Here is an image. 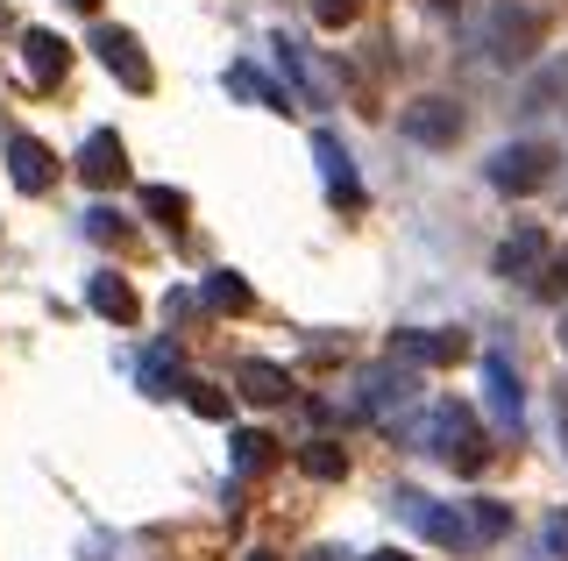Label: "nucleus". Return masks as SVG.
I'll return each mask as SVG.
<instances>
[{
	"mask_svg": "<svg viewBox=\"0 0 568 561\" xmlns=\"http://www.w3.org/2000/svg\"><path fill=\"white\" fill-rule=\"evenodd\" d=\"M390 356H398L405 370H448V363L469 356V335H462V327H398V335H390Z\"/></svg>",
	"mask_w": 568,
	"mask_h": 561,
	"instance_id": "nucleus-6",
	"label": "nucleus"
},
{
	"mask_svg": "<svg viewBox=\"0 0 568 561\" xmlns=\"http://www.w3.org/2000/svg\"><path fill=\"white\" fill-rule=\"evenodd\" d=\"M0 29H8V8H0Z\"/></svg>",
	"mask_w": 568,
	"mask_h": 561,
	"instance_id": "nucleus-37",
	"label": "nucleus"
},
{
	"mask_svg": "<svg viewBox=\"0 0 568 561\" xmlns=\"http://www.w3.org/2000/svg\"><path fill=\"white\" fill-rule=\"evenodd\" d=\"M8 171H14L22 192H50V185H58V156L36 143V135H14V143H8Z\"/></svg>",
	"mask_w": 568,
	"mask_h": 561,
	"instance_id": "nucleus-12",
	"label": "nucleus"
},
{
	"mask_svg": "<svg viewBox=\"0 0 568 561\" xmlns=\"http://www.w3.org/2000/svg\"><path fill=\"white\" fill-rule=\"evenodd\" d=\"M298 469H306L313 483H342L348 455H342V441H306V448H298Z\"/></svg>",
	"mask_w": 568,
	"mask_h": 561,
	"instance_id": "nucleus-21",
	"label": "nucleus"
},
{
	"mask_svg": "<svg viewBox=\"0 0 568 561\" xmlns=\"http://www.w3.org/2000/svg\"><path fill=\"white\" fill-rule=\"evenodd\" d=\"M85 299H93V313H106V320H121V327L142 313V299L129 292V277H114V271H100L93 285H85Z\"/></svg>",
	"mask_w": 568,
	"mask_h": 561,
	"instance_id": "nucleus-19",
	"label": "nucleus"
},
{
	"mask_svg": "<svg viewBox=\"0 0 568 561\" xmlns=\"http://www.w3.org/2000/svg\"><path fill=\"white\" fill-rule=\"evenodd\" d=\"M313 156H320V178H327L334 206H363V185H355V164H348L342 135H334V129H320V135H313Z\"/></svg>",
	"mask_w": 568,
	"mask_h": 561,
	"instance_id": "nucleus-11",
	"label": "nucleus"
},
{
	"mask_svg": "<svg viewBox=\"0 0 568 561\" xmlns=\"http://www.w3.org/2000/svg\"><path fill=\"white\" fill-rule=\"evenodd\" d=\"M22 64H29V79H36V85H58V79H64V64H71V43H64V37H50V29H29V37H22Z\"/></svg>",
	"mask_w": 568,
	"mask_h": 561,
	"instance_id": "nucleus-14",
	"label": "nucleus"
},
{
	"mask_svg": "<svg viewBox=\"0 0 568 561\" xmlns=\"http://www.w3.org/2000/svg\"><path fill=\"white\" fill-rule=\"evenodd\" d=\"M469 533H476V540H505V533H511V504L476 498V504H469Z\"/></svg>",
	"mask_w": 568,
	"mask_h": 561,
	"instance_id": "nucleus-25",
	"label": "nucleus"
},
{
	"mask_svg": "<svg viewBox=\"0 0 568 561\" xmlns=\"http://www.w3.org/2000/svg\"><path fill=\"white\" fill-rule=\"evenodd\" d=\"M532 292H540V299H568V249L540 271V285H532Z\"/></svg>",
	"mask_w": 568,
	"mask_h": 561,
	"instance_id": "nucleus-29",
	"label": "nucleus"
},
{
	"mask_svg": "<svg viewBox=\"0 0 568 561\" xmlns=\"http://www.w3.org/2000/svg\"><path fill=\"white\" fill-rule=\"evenodd\" d=\"M142 391H150V398H171V391H185V370H178V356H171V348L142 356Z\"/></svg>",
	"mask_w": 568,
	"mask_h": 561,
	"instance_id": "nucleus-23",
	"label": "nucleus"
},
{
	"mask_svg": "<svg viewBox=\"0 0 568 561\" xmlns=\"http://www.w3.org/2000/svg\"><path fill=\"white\" fill-rule=\"evenodd\" d=\"M434 8H462V0H434Z\"/></svg>",
	"mask_w": 568,
	"mask_h": 561,
	"instance_id": "nucleus-34",
	"label": "nucleus"
},
{
	"mask_svg": "<svg viewBox=\"0 0 568 561\" xmlns=\"http://www.w3.org/2000/svg\"><path fill=\"white\" fill-rule=\"evenodd\" d=\"M419 448H434L448 469H462V477H476V469L490 462V441H484V427H476V412H469V406H455V398L426 412Z\"/></svg>",
	"mask_w": 568,
	"mask_h": 561,
	"instance_id": "nucleus-1",
	"label": "nucleus"
},
{
	"mask_svg": "<svg viewBox=\"0 0 568 561\" xmlns=\"http://www.w3.org/2000/svg\"><path fill=\"white\" fill-rule=\"evenodd\" d=\"M85 235H93V242H121L129 227H121V214H114V206H93V214H85Z\"/></svg>",
	"mask_w": 568,
	"mask_h": 561,
	"instance_id": "nucleus-28",
	"label": "nucleus"
},
{
	"mask_svg": "<svg viewBox=\"0 0 568 561\" xmlns=\"http://www.w3.org/2000/svg\"><path fill=\"white\" fill-rule=\"evenodd\" d=\"M71 8H85V14H93V8H100V0H71Z\"/></svg>",
	"mask_w": 568,
	"mask_h": 561,
	"instance_id": "nucleus-33",
	"label": "nucleus"
},
{
	"mask_svg": "<svg viewBox=\"0 0 568 561\" xmlns=\"http://www.w3.org/2000/svg\"><path fill=\"white\" fill-rule=\"evenodd\" d=\"M185 398H192L200 419H227V391H221V384H185Z\"/></svg>",
	"mask_w": 568,
	"mask_h": 561,
	"instance_id": "nucleus-26",
	"label": "nucleus"
},
{
	"mask_svg": "<svg viewBox=\"0 0 568 561\" xmlns=\"http://www.w3.org/2000/svg\"><path fill=\"white\" fill-rule=\"evenodd\" d=\"M248 561H277V554H248Z\"/></svg>",
	"mask_w": 568,
	"mask_h": 561,
	"instance_id": "nucleus-35",
	"label": "nucleus"
},
{
	"mask_svg": "<svg viewBox=\"0 0 568 561\" xmlns=\"http://www.w3.org/2000/svg\"><path fill=\"white\" fill-rule=\"evenodd\" d=\"M561 348H568V320H561Z\"/></svg>",
	"mask_w": 568,
	"mask_h": 561,
	"instance_id": "nucleus-36",
	"label": "nucleus"
},
{
	"mask_svg": "<svg viewBox=\"0 0 568 561\" xmlns=\"http://www.w3.org/2000/svg\"><path fill=\"white\" fill-rule=\"evenodd\" d=\"M200 306H206V313H248L256 299H248V285H242L235 271H213L206 285H200Z\"/></svg>",
	"mask_w": 568,
	"mask_h": 561,
	"instance_id": "nucleus-20",
	"label": "nucleus"
},
{
	"mask_svg": "<svg viewBox=\"0 0 568 561\" xmlns=\"http://www.w3.org/2000/svg\"><path fill=\"white\" fill-rule=\"evenodd\" d=\"M235 469H242V477H271V469H277V441L256 434V427L235 434Z\"/></svg>",
	"mask_w": 568,
	"mask_h": 561,
	"instance_id": "nucleus-22",
	"label": "nucleus"
},
{
	"mask_svg": "<svg viewBox=\"0 0 568 561\" xmlns=\"http://www.w3.org/2000/svg\"><path fill=\"white\" fill-rule=\"evenodd\" d=\"M235 384H242V398H248V406H284V398L298 391L292 370H277V363H263V356H248L242 370H235Z\"/></svg>",
	"mask_w": 568,
	"mask_h": 561,
	"instance_id": "nucleus-13",
	"label": "nucleus"
},
{
	"mask_svg": "<svg viewBox=\"0 0 568 561\" xmlns=\"http://www.w3.org/2000/svg\"><path fill=\"white\" fill-rule=\"evenodd\" d=\"M555 164H561L555 143H505V150H490L484 178H490L497 192H511V200H526V192L555 185Z\"/></svg>",
	"mask_w": 568,
	"mask_h": 561,
	"instance_id": "nucleus-2",
	"label": "nucleus"
},
{
	"mask_svg": "<svg viewBox=\"0 0 568 561\" xmlns=\"http://www.w3.org/2000/svg\"><path fill=\"white\" fill-rule=\"evenodd\" d=\"M79 178L93 185V192H106V185H121L129 178V150H121V135H85V150H79Z\"/></svg>",
	"mask_w": 568,
	"mask_h": 561,
	"instance_id": "nucleus-10",
	"label": "nucleus"
},
{
	"mask_svg": "<svg viewBox=\"0 0 568 561\" xmlns=\"http://www.w3.org/2000/svg\"><path fill=\"white\" fill-rule=\"evenodd\" d=\"M277 64H284V72H292V79H298V93H306V108H327V100H334V85H327V79H320V72H313V58H306V43H292V37H277Z\"/></svg>",
	"mask_w": 568,
	"mask_h": 561,
	"instance_id": "nucleus-18",
	"label": "nucleus"
},
{
	"mask_svg": "<svg viewBox=\"0 0 568 561\" xmlns=\"http://www.w3.org/2000/svg\"><path fill=\"white\" fill-rule=\"evenodd\" d=\"M93 50H100V64L129 85V93H150V85H156L150 58H142V43L129 37V29H93Z\"/></svg>",
	"mask_w": 568,
	"mask_h": 561,
	"instance_id": "nucleus-9",
	"label": "nucleus"
},
{
	"mask_svg": "<svg viewBox=\"0 0 568 561\" xmlns=\"http://www.w3.org/2000/svg\"><path fill=\"white\" fill-rule=\"evenodd\" d=\"M547 554H555V561H568V512H555V519H547Z\"/></svg>",
	"mask_w": 568,
	"mask_h": 561,
	"instance_id": "nucleus-30",
	"label": "nucleus"
},
{
	"mask_svg": "<svg viewBox=\"0 0 568 561\" xmlns=\"http://www.w3.org/2000/svg\"><path fill=\"white\" fill-rule=\"evenodd\" d=\"M540 37H547V14L540 8L505 0V8L490 14V58L497 64H532V58H540Z\"/></svg>",
	"mask_w": 568,
	"mask_h": 561,
	"instance_id": "nucleus-5",
	"label": "nucleus"
},
{
	"mask_svg": "<svg viewBox=\"0 0 568 561\" xmlns=\"http://www.w3.org/2000/svg\"><path fill=\"white\" fill-rule=\"evenodd\" d=\"M419 398V370H405L398 356L377 363V370H363V384H355V406H363V419H377V427H390L398 412H413Z\"/></svg>",
	"mask_w": 568,
	"mask_h": 561,
	"instance_id": "nucleus-3",
	"label": "nucleus"
},
{
	"mask_svg": "<svg viewBox=\"0 0 568 561\" xmlns=\"http://www.w3.org/2000/svg\"><path fill=\"white\" fill-rule=\"evenodd\" d=\"M484 384H490V412H497V427L519 434L526 398H519V377H511V363H505V356H484Z\"/></svg>",
	"mask_w": 568,
	"mask_h": 561,
	"instance_id": "nucleus-15",
	"label": "nucleus"
},
{
	"mask_svg": "<svg viewBox=\"0 0 568 561\" xmlns=\"http://www.w3.org/2000/svg\"><path fill=\"white\" fill-rule=\"evenodd\" d=\"M306 561H348V554H342V548H313Z\"/></svg>",
	"mask_w": 568,
	"mask_h": 561,
	"instance_id": "nucleus-31",
	"label": "nucleus"
},
{
	"mask_svg": "<svg viewBox=\"0 0 568 561\" xmlns=\"http://www.w3.org/2000/svg\"><path fill=\"white\" fill-rule=\"evenodd\" d=\"M547 108H568V58H555L547 72L519 85V114H547Z\"/></svg>",
	"mask_w": 568,
	"mask_h": 561,
	"instance_id": "nucleus-17",
	"label": "nucleus"
},
{
	"mask_svg": "<svg viewBox=\"0 0 568 561\" xmlns=\"http://www.w3.org/2000/svg\"><path fill=\"white\" fill-rule=\"evenodd\" d=\"M398 512L413 519L426 540H440V548H476V533H469V512H455V504H434L426 490H398Z\"/></svg>",
	"mask_w": 568,
	"mask_h": 561,
	"instance_id": "nucleus-8",
	"label": "nucleus"
},
{
	"mask_svg": "<svg viewBox=\"0 0 568 561\" xmlns=\"http://www.w3.org/2000/svg\"><path fill=\"white\" fill-rule=\"evenodd\" d=\"M369 561H413V554H398V548H384V554H369Z\"/></svg>",
	"mask_w": 568,
	"mask_h": 561,
	"instance_id": "nucleus-32",
	"label": "nucleus"
},
{
	"mask_svg": "<svg viewBox=\"0 0 568 561\" xmlns=\"http://www.w3.org/2000/svg\"><path fill=\"white\" fill-rule=\"evenodd\" d=\"M355 14H363V0H313V22L320 29H348Z\"/></svg>",
	"mask_w": 568,
	"mask_h": 561,
	"instance_id": "nucleus-27",
	"label": "nucleus"
},
{
	"mask_svg": "<svg viewBox=\"0 0 568 561\" xmlns=\"http://www.w3.org/2000/svg\"><path fill=\"white\" fill-rule=\"evenodd\" d=\"M398 135H405V143H419V150H455L462 143V108H455V100H440V93H419V100H405V108H398Z\"/></svg>",
	"mask_w": 568,
	"mask_h": 561,
	"instance_id": "nucleus-4",
	"label": "nucleus"
},
{
	"mask_svg": "<svg viewBox=\"0 0 568 561\" xmlns=\"http://www.w3.org/2000/svg\"><path fill=\"white\" fill-rule=\"evenodd\" d=\"M227 93H235V100H248V108L292 114V93H284V85H271V79L256 72V64H227Z\"/></svg>",
	"mask_w": 568,
	"mask_h": 561,
	"instance_id": "nucleus-16",
	"label": "nucleus"
},
{
	"mask_svg": "<svg viewBox=\"0 0 568 561\" xmlns=\"http://www.w3.org/2000/svg\"><path fill=\"white\" fill-rule=\"evenodd\" d=\"M142 214H150L156 227H185V214H192V200L178 185H150L142 192Z\"/></svg>",
	"mask_w": 568,
	"mask_h": 561,
	"instance_id": "nucleus-24",
	"label": "nucleus"
},
{
	"mask_svg": "<svg viewBox=\"0 0 568 561\" xmlns=\"http://www.w3.org/2000/svg\"><path fill=\"white\" fill-rule=\"evenodd\" d=\"M555 263V249H547V227L540 221H519L505 242H497V256H490V271L505 277V285H540V271Z\"/></svg>",
	"mask_w": 568,
	"mask_h": 561,
	"instance_id": "nucleus-7",
	"label": "nucleus"
}]
</instances>
